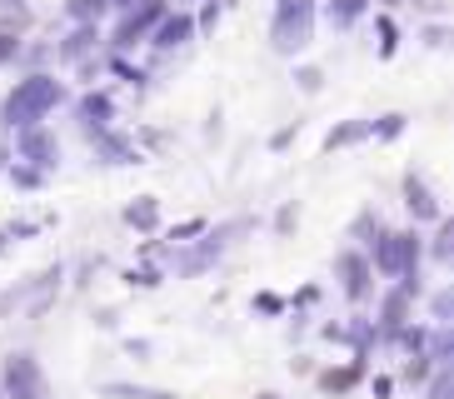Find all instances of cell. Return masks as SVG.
I'll return each mask as SVG.
<instances>
[{
  "label": "cell",
  "instance_id": "6da1fadb",
  "mask_svg": "<svg viewBox=\"0 0 454 399\" xmlns=\"http://www.w3.org/2000/svg\"><path fill=\"white\" fill-rule=\"evenodd\" d=\"M60 80L55 75H26V80H15V90L5 95V106H0V120L11 125V130H26V125H41L45 115H51L55 106H60Z\"/></svg>",
  "mask_w": 454,
  "mask_h": 399
},
{
  "label": "cell",
  "instance_id": "7a4b0ae2",
  "mask_svg": "<svg viewBox=\"0 0 454 399\" xmlns=\"http://www.w3.org/2000/svg\"><path fill=\"white\" fill-rule=\"evenodd\" d=\"M419 250H425V245H419V235H414V230H389V235L374 239L370 270L404 279V275H414V270H419Z\"/></svg>",
  "mask_w": 454,
  "mask_h": 399
},
{
  "label": "cell",
  "instance_id": "3957f363",
  "mask_svg": "<svg viewBox=\"0 0 454 399\" xmlns=\"http://www.w3.org/2000/svg\"><path fill=\"white\" fill-rule=\"evenodd\" d=\"M309 35H315V0H280V11H275V26H270L275 51H280V55L305 51Z\"/></svg>",
  "mask_w": 454,
  "mask_h": 399
},
{
  "label": "cell",
  "instance_id": "277c9868",
  "mask_svg": "<svg viewBox=\"0 0 454 399\" xmlns=\"http://www.w3.org/2000/svg\"><path fill=\"white\" fill-rule=\"evenodd\" d=\"M0 399H51V379H45L35 355H5L0 364Z\"/></svg>",
  "mask_w": 454,
  "mask_h": 399
},
{
  "label": "cell",
  "instance_id": "5b68a950",
  "mask_svg": "<svg viewBox=\"0 0 454 399\" xmlns=\"http://www.w3.org/2000/svg\"><path fill=\"white\" fill-rule=\"evenodd\" d=\"M15 155L45 175L55 160H60V145H55V135L45 130V125H26V130H15Z\"/></svg>",
  "mask_w": 454,
  "mask_h": 399
},
{
  "label": "cell",
  "instance_id": "8992f818",
  "mask_svg": "<svg viewBox=\"0 0 454 399\" xmlns=\"http://www.w3.org/2000/svg\"><path fill=\"white\" fill-rule=\"evenodd\" d=\"M334 275H340V285H345V294L360 305V300H370V279H374V270H370V254H360V250H345L340 260H334Z\"/></svg>",
  "mask_w": 454,
  "mask_h": 399
},
{
  "label": "cell",
  "instance_id": "52a82bcc",
  "mask_svg": "<svg viewBox=\"0 0 454 399\" xmlns=\"http://www.w3.org/2000/svg\"><path fill=\"white\" fill-rule=\"evenodd\" d=\"M190 35H195V20H190L185 11H165L160 20H155V30H150V40H155L160 51H175V45H185Z\"/></svg>",
  "mask_w": 454,
  "mask_h": 399
},
{
  "label": "cell",
  "instance_id": "ba28073f",
  "mask_svg": "<svg viewBox=\"0 0 454 399\" xmlns=\"http://www.w3.org/2000/svg\"><path fill=\"white\" fill-rule=\"evenodd\" d=\"M404 205H410L414 220H444L440 200L429 195V185L419 180V175H404Z\"/></svg>",
  "mask_w": 454,
  "mask_h": 399
},
{
  "label": "cell",
  "instance_id": "9c48e42d",
  "mask_svg": "<svg viewBox=\"0 0 454 399\" xmlns=\"http://www.w3.org/2000/svg\"><path fill=\"white\" fill-rule=\"evenodd\" d=\"M360 374H364V359H355V364H345V370H325L320 374V389H325V395H345V389L360 385Z\"/></svg>",
  "mask_w": 454,
  "mask_h": 399
},
{
  "label": "cell",
  "instance_id": "30bf717a",
  "mask_svg": "<svg viewBox=\"0 0 454 399\" xmlns=\"http://www.w3.org/2000/svg\"><path fill=\"white\" fill-rule=\"evenodd\" d=\"M125 225H130V230H145V235H150V230L160 225V200H155V195L135 200L130 210H125Z\"/></svg>",
  "mask_w": 454,
  "mask_h": 399
},
{
  "label": "cell",
  "instance_id": "8fae6325",
  "mask_svg": "<svg viewBox=\"0 0 454 399\" xmlns=\"http://www.w3.org/2000/svg\"><path fill=\"white\" fill-rule=\"evenodd\" d=\"M110 115H115V100H110V95H85L81 100V120L90 125V130H106Z\"/></svg>",
  "mask_w": 454,
  "mask_h": 399
},
{
  "label": "cell",
  "instance_id": "7c38bea8",
  "mask_svg": "<svg viewBox=\"0 0 454 399\" xmlns=\"http://www.w3.org/2000/svg\"><path fill=\"white\" fill-rule=\"evenodd\" d=\"M95 40H100V35H95V26H75V35H70L66 45H60V60H66V66H75V60H85Z\"/></svg>",
  "mask_w": 454,
  "mask_h": 399
},
{
  "label": "cell",
  "instance_id": "4fadbf2b",
  "mask_svg": "<svg viewBox=\"0 0 454 399\" xmlns=\"http://www.w3.org/2000/svg\"><path fill=\"white\" fill-rule=\"evenodd\" d=\"M364 5H370V0H330V26L349 30L364 15Z\"/></svg>",
  "mask_w": 454,
  "mask_h": 399
},
{
  "label": "cell",
  "instance_id": "5bb4252c",
  "mask_svg": "<svg viewBox=\"0 0 454 399\" xmlns=\"http://www.w3.org/2000/svg\"><path fill=\"white\" fill-rule=\"evenodd\" d=\"M66 15L75 26H95V20L106 15V0H66Z\"/></svg>",
  "mask_w": 454,
  "mask_h": 399
},
{
  "label": "cell",
  "instance_id": "9a60e30c",
  "mask_svg": "<svg viewBox=\"0 0 454 399\" xmlns=\"http://www.w3.org/2000/svg\"><path fill=\"white\" fill-rule=\"evenodd\" d=\"M370 135V125L364 120H349V125H340V130H330V140H325V150H345L355 145V140H364Z\"/></svg>",
  "mask_w": 454,
  "mask_h": 399
},
{
  "label": "cell",
  "instance_id": "2e32d148",
  "mask_svg": "<svg viewBox=\"0 0 454 399\" xmlns=\"http://www.w3.org/2000/svg\"><path fill=\"white\" fill-rule=\"evenodd\" d=\"M425 385H429V399H454V370L450 364H434V374H429Z\"/></svg>",
  "mask_w": 454,
  "mask_h": 399
},
{
  "label": "cell",
  "instance_id": "e0dca14e",
  "mask_svg": "<svg viewBox=\"0 0 454 399\" xmlns=\"http://www.w3.org/2000/svg\"><path fill=\"white\" fill-rule=\"evenodd\" d=\"M429 374H434V359H429V355H410V364H404V385H425Z\"/></svg>",
  "mask_w": 454,
  "mask_h": 399
},
{
  "label": "cell",
  "instance_id": "ac0fdd59",
  "mask_svg": "<svg viewBox=\"0 0 454 399\" xmlns=\"http://www.w3.org/2000/svg\"><path fill=\"white\" fill-rule=\"evenodd\" d=\"M11 180H15L20 190H41V185H45V175L35 170V165H11Z\"/></svg>",
  "mask_w": 454,
  "mask_h": 399
},
{
  "label": "cell",
  "instance_id": "d6986e66",
  "mask_svg": "<svg viewBox=\"0 0 454 399\" xmlns=\"http://www.w3.org/2000/svg\"><path fill=\"white\" fill-rule=\"evenodd\" d=\"M395 45H400V30H395V20H389V15H380V55H395Z\"/></svg>",
  "mask_w": 454,
  "mask_h": 399
},
{
  "label": "cell",
  "instance_id": "ffe728a7",
  "mask_svg": "<svg viewBox=\"0 0 454 399\" xmlns=\"http://www.w3.org/2000/svg\"><path fill=\"white\" fill-rule=\"evenodd\" d=\"M400 130H404V115H385L380 125H370V135H374V140H395Z\"/></svg>",
  "mask_w": 454,
  "mask_h": 399
},
{
  "label": "cell",
  "instance_id": "44dd1931",
  "mask_svg": "<svg viewBox=\"0 0 454 399\" xmlns=\"http://www.w3.org/2000/svg\"><path fill=\"white\" fill-rule=\"evenodd\" d=\"M294 80H300V90L305 95H315L325 85V70H315V66H305V70H294Z\"/></svg>",
  "mask_w": 454,
  "mask_h": 399
},
{
  "label": "cell",
  "instance_id": "7402d4cb",
  "mask_svg": "<svg viewBox=\"0 0 454 399\" xmlns=\"http://www.w3.org/2000/svg\"><path fill=\"white\" fill-rule=\"evenodd\" d=\"M254 309H260V315H280L285 300H280V294H260V300H254Z\"/></svg>",
  "mask_w": 454,
  "mask_h": 399
},
{
  "label": "cell",
  "instance_id": "603a6c76",
  "mask_svg": "<svg viewBox=\"0 0 454 399\" xmlns=\"http://www.w3.org/2000/svg\"><path fill=\"white\" fill-rule=\"evenodd\" d=\"M130 285H140V290H150V285H160V275H155V270H130Z\"/></svg>",
  "mask_w": 454,
  "mask_h": 399
},
{
  "label": "cell",
  "instance_id": "cb8c5ba5",
  "mask_svg": "<svg viewBox=\"0 0 454 399\" xmlns=\"http://www.w3.org/2000/svg\"><path fill=\"white\" fill-rule=\"evenodd\" d=\"M434 254H440V260L450 254V220H440V235H434Z\"/></svg>",
  "mask_w": 454,
  "mask_h": 399
},
{
  "label": "cell",
  "instance_id": "d4e9b609",
  "mask_svg": "<svg viewBox=\"0 0 454 399\" xmlns=\"http://www.w3.org/2000/svg\"><path fill=\"white\" fill-rule=\"evenodd\" d=\"M389 389H395V379H389V374H380V379H374V399H389Z\"/></svg>",
  "mask_w": 454,
  "mask_h": 399
},
{
  "label": "cell",
  "instance_id": "484cf974",
  "mask_svg": "<svg viewBox=\"0 0 454 399\" xmlns=\"http://www.w3.org/2000/svg\"><path fill=\"white\" fill-rule=\"evenodd\" d=\"M290 140H294V125H285V130L275 135V140H270V145H275V150H285V145H290Z\"/></svg>",
  "mask_w": 454,
  "mask_h": 399
},
{
  "label": "cell",
  "instance_id": "4316f807",
  "mask_svg": "<svg viewBox=\"0 0 454 399\" xmlns=\"http://www.w3.org/2000/svg\"><path fill=\"white\" fill-rule=\"evenodd\" d=\"M294 220H300V215H294V205H285V210H280V220H275V225H280V230H290Z\"/></svg>",
  "mask_w": 454,
  "mask_h": 399
},
{
  "label": "cell",
  "instance_id": "83f0119b",
  "mask_svg": "<svg viewBox=\"0 0 454 399\" xmlns=\"http://www.w3.org/2000/svg\"><path fill=\"white\" fill-rule=\"evenodd\" d=\"M5 160H11V150H5V145H0V165H5Z\"/></svg>",
  "mask_w": 454,
  "mask_h": 399
},
{
  "label": "cell",
  "instance_id": "f1b7e54d",
  "mask_svg": "<svg viewBox=\"0 0 454 399\" xmlns=\"http://www.w3.org/2000/svg\"><path fill=\"white\" fill-rule=\"evenodd\" d=\"M254 399H280V395H254Z\"/></svg>",
  "mask_w": 454,
  "mask_h": 399
},
{
  "label": "cell",
  "instance_id": "f546056e",
  "mask_svg": "<svg viewBox=\"0 0 454 399\" xmlns=\"http://www.w3.org/2000/svg\"><path fill=\"white\" fill-rule=\"evenodd\" d=\"M0 254H5V235H0Z\"/></svg>",
  "mask_w": 454,
  "mask_h": 399
},
{
  "label": "cell",
  "instance_id": "4dcf8cb0",
  "mask_svg": "<svg viewBox=\"0 0 454 399\" xmlns=\"http://www.w3.org/2000/svg\"><path fill=\"white\" fill-rule=\"evenodd\" d=\"M5 5H20V0H5Z\"/></svg>",
  "mask_w": 454,
  "mask_h": 399
}]
</instances>
